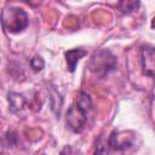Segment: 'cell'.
<instances>
[{"instance_id": "cell-1", "label": "cell", "mask_w": 155, "mask_h": 155, "mask_svg": "<svg viewBox=\"0 0 155 155\" xmlns=\"http://www.w3.org/2000/svg\"><path fill=\"white\" fill-rule=\"evenodd\" d=\"M2 27L10 33H19L29 24L27 12L18 7H7L2 11Z\"/></svg>"}, {"instance_id": "cell-2", "label": "cell", "mask_w": 155, "mask_h": 155, "mask_svg": "<svg viewBox=\"0 0 155 155\" xmlns=\"http://www.w3.org/2000/svg\"><path fill=\"white\" fill-rule=\"evenodd\" d=\"M88 68L98 76L103 78L116 68V57L109 50H98L88 62Z\"/></svg>"}, {"instance_id": "cell-3", "label": "cell", "mask_w": 155, "mask_h": 155, "mask_svg": "<svg viewBox=\"0 0 155 155\" xmlns=\"http://www.w3.org/2000/svg\"><path fill=\"white\" fill-rule=\"evenodd\" d=\"M87 114H88V110L84 109L78 103L70 105V108L67 111V125H68V127L73 132L80 133L86 126Z\"/></svg>"}, {"instance_id": "cell-4", "label": "cell", "mask_w": 155, "mask_h": 155, "mask_svg": "<svg viewBox=\"0 0 155 155\" xmlns=\"http://www.w3.org/2000/svg\"><path fill=\"white\" fill-rule=\"evenodd\" d=\"M134 143V134L130 131H113L108 139V145L113 150H125Z\"/></svg>"}, {"instance_id": "cell-5", "label": "cell", "mask_w": 155, "mask_h": 155, "mask_svg": "<svg viewBox=\"0 0 155 155\" xmlns=\"http://www.w3.org/2000/svg\"><path fill=\"white\" fill-rule=\"evenodd\" d=\"M140 64L143 74L155 79V47L144 45L140 48Z\"/></svg>"}, {"instance_id": "cell-6", "label": "cell", "mask_w": 155, "mask_h": 155, "mask_svg": "<svg viewBox=\"0 0 155 155\" xmlns=\"http://www.w3.org/2000/svg\"><path fill=\"white\" fill-rule=\"evenodd\" d=\"M87 52L86 50L84 48H73V50H69L65 52V61H67V64H68V69L69 71H74L75 68H76V64L78 62L84 57L86 56Z\"/></svg>"}, {"instance_id": "cell-7", "label": "cell", "mask_w": 155, "mask_h": 155, "mask_svg": "<svg viewBox=\"0 0 155 155\" xmlns=\"http://www.w3.org/2000/svg\"><path fill=\"white\" fill-rule=\"evenodd\" d=\"M8 103H10V110L12 113H18L25 105V99L19 93L10 92L8 93Z\"/></svg>"}, {"instance_id": "cell-8", "label": "cell", "mask_w": 155, "mask_h": 155, "mask_svg": "<svg viewBox=\"0 0 155 155\" xmlns=\"http://www.w3.org/2000/svg\"><path fill=\"white\" fill-rule=\"evenodd\" d=\"M139 2L138 1H122L119 4V7L121 10L122 13H131L132 11H134L137 7H138Z\"/></svg>"}, {"instance_id": "cell-9", "label": "cell", "mask_w": 155, "mask_h": 155, "mask_svg": "<svg viewBox=\"0 0 155 155\" xmlns=\"http://www.w3.org/2000/svg\"><path fill=\"white\" fill-rule=\"evenodd\" d=\"M30 67L33 68L34 71H40L42 70V68L45 67V62L40 56H35L34 58H31L30 61Z\"/></svg>"}, {"instance_id": "cell-10", "label": "cell", "mask_w": 155, "mask_h": 155, "mask_svg": "<svg viewBox=\"0 0 155 155\" xmlns=\"http://www.w3.org/2000/svg\"><path fill=\"white\" fill-rule=\"evenodd\" d=\"M94 155H108L107 151V147L105 143L103 142V138L99 137L98 140L96 142V150H94Z\"/></svg>"}, {"instance_id": "cell-11", "label": "cell", "mask_w": 155, "mask_h": 155, "mask_svg": "<svg viewBox=\"0 0 155 155\" xmlns=\"http://www.w3.org/2000/svg\"><path fill=\"white\" fill-rule=\"evenodd\" d=\"M61 155H81L79 151H76L75 149H73L71 147H69V145H67L63 150H62V153H61Z\"/></svg>"}, {"instance_id": "cell-12", "label": "cell", "mask_w": 155, "mask_h": 155, "mask_svg": "<svg viewBox=\"0 0 155 155\" xmlns=\"http://www.w3.org/2000/svg\"><path fill=\"white\" fill-rule=\"evenodd\" d=\"M151 27L155 28V16H154V18H153V21H151Z\"/></svg>"}]
</instances>
